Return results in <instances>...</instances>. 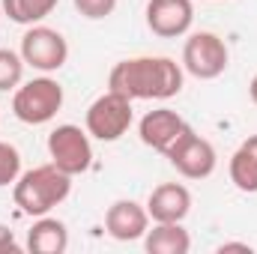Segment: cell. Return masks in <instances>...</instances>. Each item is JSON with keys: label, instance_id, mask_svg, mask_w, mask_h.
I'll list each match as a JSON object with an SVG mask.
<instances>
[{"label": "cell", "instance_id": "6da1fadb", "mask_svg": "<svg viewBox=\"0 0 257 254\" xmlns=\"http://www.w3.org/2000/svg\"><path fill=\"white\" fill-rule=\"evenodd\" d=\"M183 66L171 57H128L111 69L108 90L123 93L126 99H174L183 93Z\"/></svg>", "mask_w": 257, "mask_h": 254}, {"label": "cell", "instance_id": "7a4b0ae2", "mask_svg": "<svg viewBox=\"0 0 257 254\" xmlns=\"http://www.w3.org/2000/svg\"><path fill=\"white\" fill-rule=\"evenodd\" d=\"M72 191V177L60 171L54 162L36 165L30 171H21V177L12 183V200L24 215H48L54 206H60Z\"/></svg>", "mask_w": 257, "mask_h": 254}, {"label": "cell", "instance_id": "3957f363", "mask_svg": "<svg viewBox=\"0 0 257 254\" xmlns=\"http://www.w3.org/2000/svg\"><path fill=\"white\" fill-rule=\"evenodd\" d=\"M63 84L51 75H39L30 81H21L12 96V114L27 126H45L57 117L63 108Z\"/></svg>", "mask_w": 257, "mask_h": 254}, {"label": "cell", "instance_id": "277c9868", "mask_svg": "<svg viewBox=\"0 0 257 254\" xmlns=\"http://www.w3.org/2000/svg\"><path fill=\"white\" fill-rule=\"evenodd\" d=\"M132 120H135L132 99H126L123 93L108 90L90 102V108L84 114V129L90 132V138H96L102 144H114L128 132Z\"/></svg>", "mask_w": 257, "mask_h": 254}, {"label": "cell", "instance_id": "5b68a950", "mask_svg": "<svg viewBox=\"0 0 257 254\" xmlns=\"http://www.w3.org/2000/svg\"><path fill=\"white\" fill-rule=\"evenodd\" d=\"M230 66V51L224 39L212 30H197L183 45V69L197 81H212Z\"/></svg>", "mask_w": 257, "mask_h": 254}, {"label": "cell", "instance_id": "8992f818", "mask_svg": "<svg viewBox=\"0 0 257 254\" xmlns=\"http://www.w3.org/2000/svg\"><path fill=\"white\" fill-rule=\"evenodd\" d=\"M18 54L24 57V63L42 75H51L57 69H63L69 60V42L60 30L45 27V24H33L27 27V33L21 36V48Z\"/></svg>", "mask_w": 257, "mask_h": 254}, {"label": "cell", "instance_id": "52a82bcc", "mask_svg": "<svg viewBox=\"0 0 257 254\" xmlns=\"http://www.w3.org/2000/svg\"><path fill=\"white\" fill-rule=\"evenodd\" d=\"M48 159L66 171L69 177L87 174L93 165V144H90V132L75 123H63V126L51 129L48 135Z\"/></svg>", "mask_w": 257, "mask_h": 254}, {"label": "cell", "instance_id": "ba28073f", "mask_svg": "<svg viewBox=\"0 0 257 254\" xmlns=\"http://www.w3.org/2000/svg\"><path fill=\"white\" fill-rule=\"evenodd\" d=\"M165 159H168V162L177 168V174H183L186 180H206V177H212V171H215V165H218L215 147H212L206 138H200L192 126L174 141V147L165 153Z\"/></svg>", "mask_w": 257, "mask_h": 254}, {"label": "cell", "instance_id": "9c48e42d", "mask_svg": "<svg viewBox=\"0 0 257 254\" xmlns=\"http://www.w3.org/2000/svg\"><path fill=\"white\" fill-rule=\"evenodd\" d=\"M147 27L162 39H180L194 24V0H150L147 9Z\"/></svg>", "mask_w": 257, "mask_h": 254}, {"label": "cell", "instance_id": "30bf717a", "mask_svg": "<svg viewBox=\"0 0 257 254\" xmlns=\"http://www.w3.org/2000/svg\"><path fill=\"white\" fill-rule=\"evenodd\" d=\"M105 230L111 239L117 242H135V239H144V233L150 230V212L147 206H141L138 200L123 197V200H114L105 212Z\"/></svg>", "mask_w": 257, "mask_h": 254}, {"label": "cell", "instance_id": "8fae6325", "mask_svg": "<svg viewBox=\"0 0 257 254\" xmlns=\"http://www.w3.org/2000/svg\"><path fill=\"white\" fill-rule=\"evenodd\" d=\"M186 129H189V123H186L177 111H171V108H156V111H147V114L141 117L138 135H141V144H144V147H150V150H156V153L165 156V153L174 147V141H177Z\"/></svg>", "mask_w": 257, "mask_h": 254}, {"label": "cell", "instance_id": "7c38bea8", "mask_svg": "<svg viewBox=\"0 0 257 254\" xmlns=\"http://www.w3.org/2000/svg\"><path fill=\"white\" fill-rule=\"evenodd\" d=\"M147 212L153 221H183L192 212V191L183 183H162L150 191Z\"/></svg>", "mask_w": 257, "mask_h": 254}, {"label": "cell", "instance_id": "4fadbf2b", "mask_svg": "<svg viewBox=\"0 0 257 254\" xmlns=\"http://www.w3.org/2000/svg\"><path fill=\"white\" fill-rule=\"evenodd\" d=\"M69 248V227L54 215H39L27 230V251L33 254H63Z\"/></svg>", "mask_w": 257, "mask_h": 254}, {"label": "cell", "instance_id": "5bb4252c", "mask_svg": "<svg viewBox=\"0 0 257 254\" xmlns=\"http://www.w3.org/2000/svg\"><path fill=\"white\" fill-rule=\"evenodd\" d=\"M144 248L150 254H189L192 236L183 221H153V230L144 233Z\"/></svg>", "mask_w": 257, "mask_h": 254}, {"label": "cell", "instance_id": "9a60e30c", "mask_svg": "<svg viewBox=\"0 0 257 254\" xmlns=\"http://www.w3.org/2000/svg\"><path fill=\"white\" fill-rule=\"evenodd\" d=\"M230 183L242 194H257V135H248L230 156Z\"/></svg>", "mask_w": 257, "mask_h": 254}, {"label": "cell", "instance_id": "2e32d148", "mask_svg": "<svg viewBox=\"0 0 257 254\" xmlns=\"http://www.w3.org/2000/svg\"><path fill=\"white\" fill-rule=\"evenodd\" d=\"M3 3V15L15 24H24V27H33V24H42L60 0H0Z\"/></svg>", "mask_w": 257, "mask_h": 254}, {"label": "cell", "instance_id": "e0dca14e", "mask_svg": "<svg viewBox=\"0 0 257 254\" xmlns=\"http://www.w3.org/2000/svg\"><path fill=\"white\" fill-rule=\"evenodd\" d=\"M24 57L12 48H0V93L15 90L24 81Z\"/></svg>", "mask_w": 257, "mask_h": 254}, {"label": "cell", "instance_id": "ac0fdd59", "mask_svg": "<svg viewBox=\"0 0 257 254\" xmlns=\"http://www.w3.org/2000/svg\"><path fill=\"white\" fill-rule=\"evenodd\" d=\"M18 177H21V153H18V147L0 141V189L12 186Z\"/></svg>", "mask_w": 257, "mask_h": 254}, {"label": "cell", "instance_id": "d6986e66", "mask_svg": "<svg viewBox=\"0 0 257 254\" xmlns=\"http://www.w3.org/2000/svg\"><path fill=\"white\" fill-rule=\"evenodd\" d=\"M78 15H84L87 21H102L108 15H114L117 9V0H72Z\"/></svg>", "mask_w": 257, "mask_h": 254}, {"label": "cell", "instance_id": "ffe728a7", "mask_svg": "<svg viewBox=\"0 0 257 254\" xmlns=\"http://www.w3.org/2000/svg\"><path fill=\"white\" fill-rule=\"evenodd\" d=\"M9 251H18V242H15V233L0 224V254H9Z\"/></svg>", "mask_w": 257, "mask_h": 254}, {"label": "cell", "instance_id": "44dd1931", "mask_svg": "<svg viewBox=\"0 0 257 254\" xmlns=\"http://www.w3.org/2000/svg\"><path fill=\"white\" fill-rule=\"evenodd\" d=\"M224 251H245V254H251V245H248V242H221V245H218V254H224Z\"/></svg>", "mask_w": 257, "mask_h": 254}, {"label": "cell", "instance_id": "7402d4cb", "mask_svg": "<svg viewBox=\"0 0 257 254\" xmlns=\"http://www.w3.org/2000/svg\"><path fill=\"white\" fill-rule=\"evenodd\" d=\"M248 96H251V102L257 105V75L251 78V84H248Z\"/></svg>", "mask_w": 257, "mask_h": 254}, {"label": "cell", "instance_id": "603a6c76", "mask_svg": "<svg viewBox=\"0 0 257 254\" xmlns=\"http://www.w3.org/2000/svg\"><path fill=\"white\" fill-rule=\"evenodd\" d=\"M0 18H3V3H0Z\"/></svg>", "mask_w": 257, "mask_h": 254}]
</instances>
